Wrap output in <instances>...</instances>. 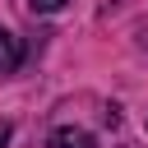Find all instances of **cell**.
Returning a JSON list of instances; mask_svg holds the SVG:
<instances>
[{"label": "cell", "instance_id": "1", "mask_svg": "<svg viewBox=\"0 0 148 148\" xmlns=\"http://www.w3.org/2000/svg\"><path fill=\"white\" fill-rule=\"evenodd\" d=\"M18 65H23V46H18V37L9 28H0V74H9Z\"/></svg>", "mask_w": 148, "mask_h": 148}, {"label": "cell", "instance_id": "2", "mask_svg": "<svg viewBox=\"0 0 148 148\" xmlns=\"http://www.w3.org/2000/svg\"><path fill=\"white\" fill-rule=\"evenodd\" d=\"M51 148H97L88 130H56L51 134Z\"/></svg>", "mask_w": 148, "mask_h": 148}, {"label": "cell", "instance_id": "3", "mask_svg": "<svg viewBox=\"0 0 148 148\" xmlns=\"http://www.w3.org/2000/svg\"><path fill=\"white\" fill-rule=\"evenodd\" d=\"M28 5H32V14H56L65 0H28Z\"/></svg>", "mask_w": 148, "mask_h": 148}, {"label": "cell", "instance_id": "4", "mask_svg": "<svg viewBox=\"0 0 148 148\" xmlns=\"http://www.w3.org/2000/svg\"><path fill=\"white\" fill-rule=\"evenodd\" d=\"M9 134H14V130H9V120H0V148H9Z\"/></svg>", "mask_w": 148, "mask_h": 148}]
</instances>
